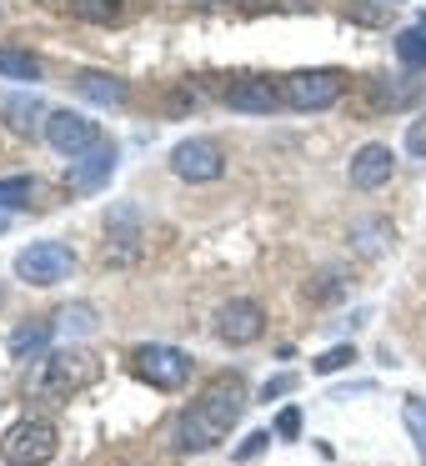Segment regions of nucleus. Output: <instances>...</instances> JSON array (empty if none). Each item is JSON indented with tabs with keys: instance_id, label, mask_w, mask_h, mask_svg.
<instances>
[{
	"instance_id": "obj_1",
	"label": "nucleus",
	"mask_w": 426,
	"mask_h": 466,
	"mask_svg": "<svg viewBox=\"0 0 426 466\" xmlns=\"http://www.w3.org/2000/svg\"><path fill=\"white\" fill-rule=\"evenodd\" d=\"M241 411H246L241 381H236V376H221V381H211L181 411V421L171 426V446L176 451H211L216 441L231 436V426L241 421Z\"/></svg>"
},
{
	"instance_id": "obj_2",
	"label": "nucleus",
	"mask_w": 426,
	"mask_h": 466,
	"mask_svg": "<svg viewBox=\"0 0 426 466\" xmlns=\"http://www.w3.org/2000/svg\"><path fill=\"white\" fill-rule=\"evenodd\" d=\"M96 356L81 351V346H61V351H51L41 361V376H36V396H46V401H71L76 391H86V386L96 381Z\"/></svg>"
},
{
	"instance_id": "obj_3",
	"label": "nucleus",
	"mask_w": 426,
	"mask_h": 466,
	"mask_svg": "<svg viewBox=\"0 0 426 466\" xmlns=\"http://www.w3.org/2000/svg\"><path fill=\"white\" fill-rule=\"evenodd\" d=\"M131 371L141 376L146 386H156V391H181V386L191 381L196 361H191V351H181V346L146 341V346L131 351Z\"/></svg>"
},
{
	"instance_id": "obj_4",
	"label": "nucleus",
	"mask_w": 426,
	"mask_h": 466,
	"mask_svg": "<svg viewBox=\"0 0 426 466\" xmlns=\"http://www.w3.org/2000/svg\"><path fill=\"white\" fill-rule=\"evenodd\" d=\"M61 451V431L46 416H25L11 431L0 436V456L5 466H51V456Z\"/></svg>"
},
{
	"instance_id": "obj_5",
	"label": "nucleus",
	"mask_w": 426,
	"mask_h": 466,
	"mask_svg": "<svg viewBox=\"0 0 426 466\" xmlns=\"http://www.w3.org/2000/svg\"><path fill=\"white\" fill-rule=\"evenodd\" d=\"M76 271V251L66 241H31L25 251H15V276H21L25 286H61L71 281Z\"/></svg>"
},
{
	"instance_id": "obj_6",
	"label": "nucleus",
	"mask_w": 426,
	"mask_h": 466,
	"mask_svg": "<svg viewBox=\"0 0 426 466\" xmlns=\"http://www.w3.org/2000/svg\"><path fill=\"white\" fill-rule=\"evenodd\" d=\"M341 76L336 71H291L281 81V101L291 111H326V106L341 101Z\"/></svg>"
},
{
	"instance_id": "obj_7",
	"label": "nucleus",
	"mask_w": 426,
	"mask_h": 466,
	"mask_svg": "<svg viewBox=\"0 0 426 466\" xmlns=\"http://www.w3.org/2000/svg\"><path fill=\"white\" fill-rule=\"evenodd\" d=\"M171 171L191 186H206V181H221L226 176V151L211 141V136H191L171 151Z\"/></svg>"
},
{
	"instance_id": "obj_8",
	"label": "nucleus",
	"mask_w": 426,
	"mask_h": 466,
	"mask_svg": "<svg viewBox=\"0 0 426 466\" xmlns=\"http://www.w3.org/2000/svg\"><path fill=\"white\" fill-rule=\"evenodd\" d=\"M141 241H146L141 206H131V201L111 206V216H106V261H116V266L136 261V256H141Z\"/></svg>"
},
{
	"instance_id": "obj_9",
	"label": "nucleus",
	"mask_w": 426,
	"mask_h": 466,
	"mask_svg": "<svg viewBox=\"0 0 426 466\" xmlns=\"http://www.w3.org/2000/svg\"><path fill=\"white\" fill-rule=\"evenodd\" d=\"M216 336H221L226 346H251L266 336V311L256 301H246V296H236V301H226L221 311H216Z\"/></svg>"
},
{
	"instance_id": "obj_10",
	"label": "nucleus",
	"mask_w": 426,
	"mask_h": 466,
	"mask_svg": "<svg viewBox=\"0 0 426 466\" xmlns=\"http://www.w3.org/2000/svg\"><path fill=\"white\" fill-rule=\"evenodd\" d=\"M46 141L56 146L61 156H81L91 151L96 141H101V131H96V121H86L81 111H51V121H46Z\"/></svg>"
},
{
	"instance_id": "obj_11",
	"label": "nucleus",
	"mask_w": 426,
	"mask_h": 466,
	"mask_svg": "<svg viewBox=\"0 0 426 466\" xmlns=\"http://www.w3.org/2000/svg\"><path fill=\"white\" fill-rule=\"evenodd\" d=\"M226 106L241 111V116H271L276 106H286V101H281V86H276L271 76H241V81L226 86Z\"/></svg>"
},
{
	"instance_id": "obj_12",
	"label": "nucleus",
	"mask_w": 426,
	"mask_h": 466,
	"mask_svg": "<svg viewBox=\"0 0 426 466\" xmlns=\"http://www.w3.org/2000/svg\"><path fill=\"white\" fill-rule=\"evenodd\" d=\"M116 161H121V151H116L111 141H96L91 151H81L71 161L66 181H71V191H101V186L116 176Z\"/></svg>"
},
{
	"instance_id": "obj_13",
	"label": "nucleus",
	"mask_w": 426,
	"mask_h": 466,
	"mask_svg": "<svg viewBox=\"0 0 426 466\" xmlns=\"http://www.w3.org/2000/svg\"><path fill=\"white\" fill-rule=\"evenodd\" d=\"M351 186L356 191H381L386 181L396 176V156H391V146H381V141H371V146H361V151L351 156Z\"/></svg>"
},
{
	"instance_id": "obj_14",
	"label": "nucleus",
	"mask_w": 426,
	"mask_h": 466,
	"mask_svg": "<svg viewBox=\"0 0 426 466\" xmlns=\"http://www.w3.org/2000/svg\"><path fill=\"white\" fill-rule=\"evenodd\" d=\"M0 116H5V126H11V131H21V136L46 131V121H51V111L41 106V96H31V91L5 96V101H0Z\"/></svg>"
},
{
	"instance_id": "obj_15",
	"label": "nucleus",
	"mask_w": 426,
	"mask_h": 466,
	"mask_svg": "<svg viewBox=\"0 0 426 466\" xmlns=\"http://www.w3.org/2000/svg\"><path fill=\"white\" fill-rule=\"evenodd\" d=\"M76 91L86 96V101H96V106H126V81L121 76H111V71H81L76 76Z\"/></svg>"
},
{
	"instance_id": "obj_16",
	"label": "nucleus",
	"mask_w": 426,
	"mask_h": 466,
	"mask_svg": "<svg viewBox=\"0 0 426 466\" xmlns=\"http://www.w3.org/2000/svg\"><path fill=\"white\" fill-rule=\"evenodd\" d=\"M56 331H61L56 321H21V326L11 331V341H5V346H11L15 361H31V356H41L46 346H51Z\"/></svg>"
},
{
	"instance_id": "obj_17",
	"label": "nucleus",
	"mask_w": 426,
	"mask_h": 466,
	"mask_svg": "<svg viewBox=\"0 0 426 466\" xmlns=\"http://www.w3.org/2000/svg\"><path fill=\"white\" fill-rule=\"evenodd\" d=\"M0 76L5 81H41L46 66H41V56L21 51V46H0Z\"/></svg>"
},
{
	"instance_id": "obj_18",
	"label": "nucleus",
	"mask_w": 426,
	"mask_h": 466,
	"mask_svg": "<svg viewBox=\"0 0 426 466\" xmlns=\"http://www.w3.org/2000/svg\"><path fill=\"white\" fill-rule=\"evenodd\" d=\"M391 221H381V216H366V221H356L351 226V241H356V251L361 256H381L386 246H391Z\"/></svg>"
},
{
	"instance_id": "obj_19",
	"label": "nucleus",
	"mask_w": 426,
	"mask_h": 466,
	"mask_svg": "<svg viewBox=\"0 0 426 466\" xmlns=\"http://www.w3.org/2000/svg\"><path fill=\"white\" fill-rule=\"evenodd\" d=\"M396 61H401L406 71L426 76V15L411 25V31H401V35H396Z\"/></svg>"
},
{
	"instance_id": "obj_20",
	"label": "nucleus",
	"mask_w": 426,
	"mask_h": 466,
	"mask_svg": "<svg viewBox=\"0 0 426 466\" xmlns=\"http://www.w3.org/2000/svg\"><path fill=\"white\" fill-rule=\"evenodd\" d=\"M36 191H41L36 176H5V181H0V206H5V211H25V206L36 201Z\"/></svg>"
},
{
	"instance_id": "obj_21",
	"label": "nucleus",
	"mask_w": 426,
	"mask_h": 466,
	"mask_svg": "<svg viewBox=\"0 0 426 466\" xmlns=\"http://www.w3.org/2000/svg\"><path fill=\"white\" fill-rule=\"evenodd\" d=\"M71 11L91 25H116L126 15V0H71Z\"/></svg>"
},
{
	"instance_id": "obj_22",
	"label": "nucleus",
	"mask_w": 426,
	"mask_h": 466,
	"mask_svg": "<svg viewBox=\"0 0 426 466\" xmlns=\"http://www.w3.org/2000/svg\"><path fill=\"white\" fill-rule=\"evenodd\" d=\"M401 421H406V436L416 441V451L426 456V396H406V406H401Z\"/></svg>"
},
{
	"instance_id": "obj_23",
	"label": "nucleus",
	"mask_w": 426,
	"mask_h": 466,
	"mask_svg": "<svg viewBox=\"0 0 426 466\" xmlns=\"http://www.w3.org/2000/svg\"><path fill=\"white\" fill-rule=\"evenodd\" d=\"M351 361H356V346H351V341H341V346H331V351L316 356L311 371H316V376H336V371H346Z\"/></svg>"
},
{
	"instance_id": "obj_24",
	"label": "nucleus",
	"mask_w": 426,
	"mask_h": 466,
	"mask_svg": "<svg viewBox=\"0 0 426 466\" xmlns=\"http://www.w3.org/2000/svg\"><path fill=\"white\" fill-rule=\"evenodd\" d=\"M56 326H61V331L86 336V331H96V311H91V306H66V311L56 316Z\"/></svg>"
},
{
	"instance_id": "obj_25",
	"label": "nucleus",
	"mask_w": 426,
	"mask_h": 466,
	"mask_svg": "<svg viewBox=\"0 0 426 466\" xmlns=\"http://www.w3.org/2000/svg\"><path fill=\"white\" fill-rule=\"evenodd\" d=\"M296 436H301V411L286 406V411L276 416V441H296Z\"/></svg>"
},
{
	"instance_id": "obj_26",
	"label": "nucleus",
	"mask_w": 426,
	"mask_h": 466,
	"mask_svg": "<svg viewBox=\"0 0 426 466\" xmlns=\"http://www.w3.org/2000/svg\"><path fill=\"white\" fill-rule=\"evenodd\" d=\"M266 446H271V431H251V436L241 441V451H236V461H251V456L266 451Z\"/></svg>"
},
{
	"instance_id": "obj_27",
	"label": "nucleus",
	"mask_w": 426,
	"mask_h": 466,
	"mask_svg": "<svg viewBox=\"0 0 426 466\" xmlns=\"http://www.w3.org/2000/svg\"><path fill=\"white\" fill-rule=\"evenodd\" d=\"M406 151H411V156H426V116L406 126Z\"/></svg>"
},
{
	"instance_id": "obj_28",
	"label": "nucleus",
	"mask_w": 426,
	"mask_h": 466,
	"mask_svg": "<svg viewBox=\"0 0 426 466\" xmlns=\"http://www.w3.org/2000/svg\"><path fill=\"white\" fill-rule=\"evenodd\" d=\"M296 391V376H271V381L261 386V401H276V396Z\"/></svg>"
},
{
	"instance_id": "obj_29",
	"label": "nucleus",
	"mask_w": 426,
	"mask_h": 466,
	"mask_svg": "<svg viewBox=\"0 0 426 466\" xmlns=\"http://www.w3.org/2000/svg\"><path fill=\"white\" fill-rule=\"evenodd\" d=\"M0 231H5V216H0Z\"/></svg>"
}]
</instances>
